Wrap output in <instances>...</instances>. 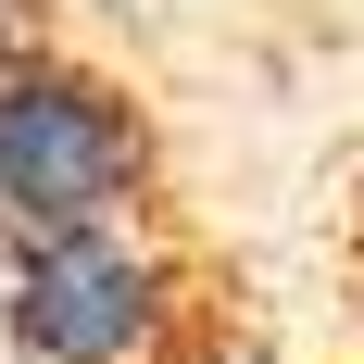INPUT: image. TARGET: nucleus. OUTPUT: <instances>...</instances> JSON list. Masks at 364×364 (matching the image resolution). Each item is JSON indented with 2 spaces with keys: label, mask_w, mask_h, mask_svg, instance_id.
I'll list each match as a JSON object with an SVG mask.
<instances>
[{
  "label": "nucleus",
  "mask_w": 364,
  "mask_h": 364,
  "mask_svg": "<svg viewBox=\"0 0 364 364\" xmlns=\"http://www.w3.org/2000/svg\"><path fill=\"white\" fill-rule=\"evenodd\" d=\"M139 113L75 63H13L0 75V226L50 239V226H113L139 201Z\"/></svg>",
  "instance_id": "f257e3e1"
},
{
  "label": "nucleus",
  "mask_w": 364,
  "mask_h": 364,
  "mask_svg": "<svg viewBox=\"0 0 364 364\" xmlns=\"http://www.w3.org/2000/svg\"><path fill=\"white\" fill-rule=\"evenodd\" d=\"M13 364H151L176 327V277L139 226H50V239H13Z\"/></svg>",
  "instance_id": "f03ea898"
}]
</instances>
